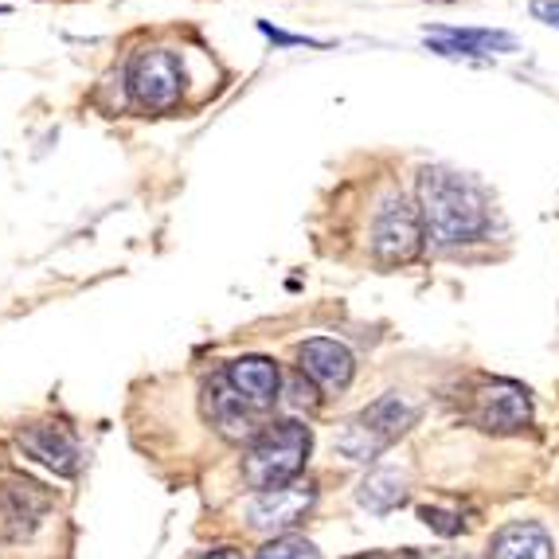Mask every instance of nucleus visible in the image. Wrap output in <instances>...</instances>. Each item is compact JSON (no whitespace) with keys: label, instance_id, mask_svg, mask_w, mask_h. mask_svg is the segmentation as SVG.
Instances as JSON below:
<instances>
[{"label":"nucleus","instance_id":"19","mask_svg":"<svg viewBox=\"0 0 559 559\" xmlns=\"http://www.w3.org/2000/svg\"><path fill=\"white\" fill-rule=\"evenodd\" d=\"M262 28V36H271L274 44H282V47H321V39H306V36H289V32H278V28H271V24H259Z\"/></svg>","mask_w":559,"mask_h":559},{"label":"nucleus","instance_id":"13","mask_svg":"<svg viewBox=\"0 0 559 559\" xmlns=\"http://www.w3.org/2000/svg\"><path fill=\"white\" fill-rule=\"evenodd\" d=\"M227 383L242 395L247 403H254L259 411L274 407L282 392V372L278 364L266 360V356H239V360L227 364Z\"/></svg>","mask_w":559,"mask_h":559},{"label":"nucleus","instance_id":"14","mask_svg":"<svg viewBox=\"0 0 559 559\" xmlns=\"http://www.w3.org/2000/svg\"><path fill=\"white\" fill-rule=\"evenodd\" d=\"M551 536L536 521H513L504 524L489 544V559H551Z\"/></svg>","mask_w":559,"mask_h":559},{"label":"nucleus","instance_id":"4","mask_svg":"<svg viewBox=\"0 0 559 559\" xmlns=\"http://www.w3.org/2000/svg\"><path fill=\"white\" fill-rule=\"evenodd\" d=\"M423 251V215L403 197H388L372 219V259L380 266H403Z\"/></svg>","mask_w":559,"mask_h":559},{"label":"nucleus","instance_id":"7","mask_svg":"<svg viewBox=\"0 0 559 559\" xmlns=\"http://www.w3.org/2000/svg\"><path fill=\"white\" fill-rule=\"evenodd\" d=\"M51 497L36 481H4L0 485V548L4 544H24L36 536L44 524Z\"/></svg>","mask_w":559,"mask_h":559},{"label":"nucleus","instance_id":"21","mask_svg":"<svg viewBox=\"0 0 559 559\" xmlns=\"http://www.w3.org/2000/svg\"><path fill=\"white\" fill-rule=\"evenodd\" d=\"M419 559H469V556H457V551H447V556H419Z\"/></svg>","mask_w":559,"mask_h":559},{"label":"nucleus","instance_id":"6","mask_svg":"<svg viewBox=\"0 0 559 559\" xmlns=\"http://www.w3.org/2000/svg\"><path fill=\"white\" fill-rule=\"evenodd\" d=\"M469 423L489 435H516L532 423V400L521 383L513 380H493L481 383L474 392V407H469Z\"/></svg>","mask_w":559,"mask_h":559},{"label":"nucleus","instance_id":"3","mask_svg":"<svg viewBox=\"0 0 559 559\" xmlns=\"http://www.w3.org/2000/svg\"><path fill=\"white\" fill-rule=\"evenodd\" d=\"M419 419V411L411 407L403 395H380L376 403H368L364 411H356L345 427L336 430V450L348 457V462H376L388 447L407 435Z\"/></svg>","mask_w":559,"mask_h":559},{"label":"nucleus","instance_id":"1","mask_svg":"<svg viewBox=\"0 0 559 559\" xmlns=\"http://www.w3.org/2000/svg\"><path fill=\"white\" fill-rule=\"evenodd\" d=\"M419 215L423 231L435 247H469L489 231V200L469 177L454 168H423L419 173Z\"/></svg>","mask_w":559,"mask_h":559},{"label":"nucleus","instance_id":"10","mask_svg":"<svg viewBox=\"0 0 559 559\" xmlns=\"http://www.w3.org/2000/svg\"><path fill=\"white\" fill-rule=\"evenodd\" d=\"M313 501H318V485L289 481L282 489H271V493H254L251 504H247V521L259 532H286L306 521Z\"/></svg>","mask_w":559,"mask_h":559},{"label":"nucleus","instance_id":"8","mask_svg":"<svg viewBox=\"0 0 559 559\" xmlns=\"http://www.w3.org/2000/svg\"><path fill=\"white\" fill-rule=\"evenodd\" d=\"M204 415L227 442H254L266 430L262 427V411L242 400L227 383V376H219V380H212L204 388Z\"/></svg>","mask_w":559,"mask_h":559},{"label":"nucleus","instance_id":"9","mask_svg":"<svg viewBox=\"0 0 559 559\" xmlns=\"http://www.w3.org/2000/svg\"><path fill=\"white\" fill-rule=\"evenodd\" d=\"M298 372L318 392L341 395L356 376V356L348 353V345H341L333 336H309L306 345H298Z\"/></svg>","mask_w":559,"mask_h":559},{"label":"nucleus","instance_id":"2","mask_svg":"<svg viewBox=\"0 0 559 559\" xmlns=\"http://www.w3.org/2000/svg\"><path fill=\"white\" fill-rule=\"evenodd\" d=\"M309 450H313V430L306 423L298 419L271 423L251 442L247 457H242V481L251 485L254 493H271V489L298 481V474L309 462Z\"/></svg>","mask_w":559,"mask_h":559},{"label":"nucleus","instance_id":"15","mask_svg":"<svg viewBox=\"0 0 559 559\" xmlns=\"http://www.w3.org/2000/svg\"><path fill=\"white\" fill-rule=\"evenodd\" d=\"M356 501L376 516L395 513L400 504H407V477H403L400 469H376V474H368L360 481Z\"/></svg>","mask_w":559,"mask_h":559},{"label":"nucleus","instance_id":"18","mask_svg":"<svg viewBox=\"0 0 559 559\" xmlns=\"http://www.w3.org/2000/svg\"><path fill=\"white\" fill-rule=\"evenodd\" d=\"M528 9H532V16L540 20V24H548V28H559V0H532Z\"/></svg>","mask_w":559,"mask_h":559},{"label":"nucleus","instance_id":"5","mask_svg":"<svg viewBox=\"0 0 559 559\" xmlns=\"http://www.w3.org/2000/svg\"><path fill=\"white\" fill-rule=\"evenodd\" d=\"M185 91V67L165 47H150L130 63V94L145 110H173Z\"/></svg>","mask_w":559,"mask_h":559},{"label":"nucleus","instance_id":"17","mask_svg":"<svg viewBox=\"0 0 559 559\" xmlns=\"http://www.w3.org/2000/svg\"><path fill=\"white\" fill-rule=\"evenodd\" d=\"M419 516H423V524H427V528L442 532V536H457V532L466 528V521H462V516L447 513V509H439V504H423Z\"/></svg>","mask_w":559,"mask_h":559},{"label":"nucleus","instance_id":"11","mask_svg":"<svg viewBox=\"0 0 559 559\" xmlns=\"http://www.w3.org/2000/svg\"><path fill=\"white\" fill-rule=\"evenodd\" d=\"M20 450H28L36 462H44L47 469H56L59 477L79 474V442L75 435L59 423H36V427L20 430Z\"/></svg>","mask_w":559,"mask_h":559},{"label":"nucleus","instance_id":"20","mask_svg":"<svg viewBox=\"0 0 559 559\" xmlns=\"http://www.w3.org/2000/svg\"><path fill=\"white\" fill-rule=\"evenodd\" d=\"M197 559H242V551L239 548H215V551H204V556H197Z\"/></svg>","mask_w":559,"mask_h":559},{"label":"nucleus","instance_id":"12","mask_svg":"<svg viewBox=\"0 0 559 559\" xmlns=\"http://www.w3.org/2000/svg\"><path fill=\"white\" fill-rule=\"evenodd\" d=\"M427 44L435 56L447 59H485L493 51H516V39L509 32H489V28H439L430 24Z\"/></svg>","mask_w":559,"mask_h":559},{"label":"nucleus","instance_id":"16","mask_svg":"<svg viewBox=\"0 0 559 559\" xmlns=\"http://www.w3.org/2000/svg\"><path fill=\"white\" fill-rule=\"evenodd\" d=\"M259 559H321V551L301 536H274L266 548L259 551Z\"/></svg>","mask_w":559,"mask_h":559}]
</instances>
